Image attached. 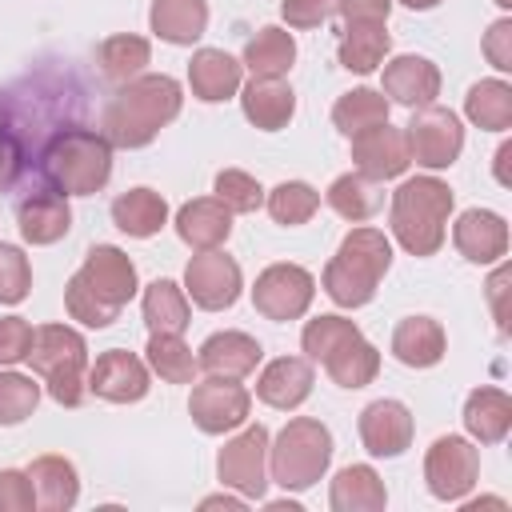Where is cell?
I'll return each instance as SVG.
<instances>
[{
    "instance_id": "obj_1",
    "label": "cell",
    "mask_w": 512,
    "mask_h": 512,
    "mask_svg": "<svg viewBox=\"0 0 512 512\" xmlns=\"http://www.w3.org/2000/svg\"><path fill=\"white\" fill-rule=\"evenodd\" d=\"M184 92L172 76L164 72H140L136 80L120 84L116 96L104 108L100 120V136L112 148H144L160 136L164 124H172L180 116Z\"/></svg>"
},
{
    "instance_id": "obj_2",
    "label": "cell",
    "mask_w": 512,
    "mask_h": 512,
    "mask_svg": "<svg viewBox=\"0 0 512 512\" xmlns=\"http://www.w3.org/2000/svg\"><path fill=\"white\" fill-rule=\"evenodd\" d=\"M392 268V240L380 228H352L336 256L324 264V292L336 308H364L376 296V284Z\"/></svg>"
},
{
    "instance_id": "obj_3",
    "label": "cell",
    "mask_w": 512,
    "mask_h": 512,
    "mask_svg": "<svg viewBox=\"0 0 512 512\" xmlns=\"http://www.w3.org/2000/svg\"><path fill=\"white\" fill-rule=\"evenodd\" d=\"M452 216V188L436 176H412L392 192L388 224L404 252L412 256H436L444 244V224Z\"/></svg>"
},
{
    "instance_id": "obj_4",
    "label": "cell",
    "mask_w": 512,
    "mask_h": 512,
    "mask_svg": "<svg viewBox=\"0 0 512 512\" xmlns=\"http://www.w3.org/2000/svg\"><path fill=\"white\" fill-rule=\"evenodd\" d=\"M40 172L64 196H92L112 176V144L92 128H64L44 144Z\"/></svg>"
},
{
    "instance_id": "obj_5",
    "label": "cell",
    "mask_w": 512,
    "mask_h": 512,
    "mask_svg": "<svg viewBox=\"0 0 512 512\" xmlns=\"http://www.w3.org/2000/svg\"><path fill=\"white\" fill-rule=\"evenodd\" d=\"M32 372L44 380L48 396L64 408H76L88 392V344L68 324H44L32 336V348L24 356Z\"/></svg>"
},
{
    "instance_id": "obj_6",
    "label": "cell",
    "mask_w": 512,
    "mask_h": 512,
    "mask_svg": "<svg viewBox=\"0 0 512 512\" xmlns=\"http://www.w3.org/2000/svg\"><path fill=\"white\" fill-rule=\"evenodd\" d=\"M332 464V432L328 424L312 416H296L280 428L276 440H268V480H276L284 492L312 488Z\"/></svg>"
},
{
    "instance_id": "obj_7",
    "label": "cell",
    "mask_w": 512,
    "mask_h": 512,
    "mask_svg": "<svg viewBox=\"0 0 512 512\" xmlns=\"http://www.w3.org/2000/svg\"><path fill=\"white\" fill-rule=\"evenodd\" d=\"M404 140H408V156L416 164L440 172V168L456 164V156L464 148V128L452 108L424 104V108H412V120L404 124Z\"/></svg>"
},
{
    "instance_id": "obj_8",
    "label": "cell",
    "mask_w": 512,
    "mask_h": 512,
    "mask_svg": "<svg viewBox=\"0 0 512 512\" xmlns=\"http://www.w3.org/2000/svg\"><path fill=\"white\" fill-rule=\"evenodd\" d=\"M268 428L264 424H248L240 436L224 440V448L216 452V476L224 488L240 492L244 500H260L268 488Z\"/></svg>"
},
{
    "instance_id": "obj_9",
    "label": "cell",
    "mask_w": 512,
    "mask_h": 512,
    "mask_svg": "<svg viewBox=\"0 0 512 512\" xmlns=\"http://www.w3.org/2000/svg\"><path fill=\"white\" fill-rule=\"evenodd\" d=\"M480 480V448L464 436H440L424 452V484L436 500H464Z\"/></svg>"
},
{
    "instance_id": "obj_10",
    "label": "cell",
    "mask_w": 512,
    "mask_h": 512,
    "mask_svg": "<svg viewBox=\"0 0 512 512\" xmlns=\"http://www.w3.org/2000/svg\"><path fill=\"white\" fill-rule=\"evenodd\" d=\"M316 296V280L300 264H268L252 284V304L264 320H300Z\"/></svg>"
},
{
    "instance_id": "obj_11",
    "label": "cell",
    "mask_w": 512,
    "mask_h": 512,
    "mask_svg": "<svg viewBox=\"0 0 512 512\" xmlns=\"http://www.w3.org/2000/svg\"><path fill=\"white\" fill-rule=\"evenodd\" d=\"M244 288V276H240V264L220 252V248H208V252H196L184 268V292L196 308L204 312H224L236 304Z\"/></svg>"
},
{
    "instance_id": "obj_12",
    "label": "cell",
    "mask_w": 512,
    "mask_h": 512,
    "mask_svg": "<svg viewBox=\"0 0 512 512\" xmlns=\"http://www.w3.org/2000/svg\"><path fill=\"white\" fill-rule=\"evenodd\" d=\"M252 412V392L228 376H208L192 388V400H188V416L200 432L208 436H224L232 428H240Z\"/></svg>"
},
{
    "instance_id": "obj_13",
    "label": "cell",
    "mask_w": 512,
    "mask_h": 512,
    "mask_svg": "<svg viewBox=\"0 0 512 512\" xmlns=\"http://www.w3.org/2000/svg\"><path fill=\"white\" fill-rule=\"evenodd\" d=\"M348 140H352V164L368 180H396L412 164L404 128H392L388 120L384 124H372V128H364V132H356Z\"/></svg>"
},
{
    "instance_id": "obj_14",
    "label": "cell",
    "mask_w": 512,
    "mask_h": 512,
    "mask_svg": "<svg viewBox=\"0 0 512 512\" xmlns=\"http://www.w3.org/2000/svg\"><path fill=\"white\" fill-rule=\"evenodd\" d=\"M148 364L124 348H108L88 364V392H96L108 404H136L148 396Z\"/></svg>"
},
{
    "instance_id": "obj_15",
    "label": "cell",
    "mask_w": 512,
    "mask_h": 512,
    "mask_svg": "<svg viewBox=\"0 0 512 512\" xmlns=\"http://www.w3.org/2000/svg\"><path fill=\"white\" fill-rule=\"evenodd\" d=\"M80 276L84 284L104 300L112 304L116 312L136 296V264L128 260V252H120L116 244H92L84 252V264H80Z\"/></svg>"
},
{
    "instance_id": "obj_16",
    "label": "cell",
    "mask_w": 512,
    "mask_h": 512,
    "mask_svg": "<svg viewBox=\"0 0 512 512\" xmlns=\"http://www.w3.org/2000/svg\"><path fill=\"white\" fill-rule=\"evenodd\" d=\"M412 412L400 400H372L360 412V444L368 448V456H404V448L412 444Z\"/></svg>"
},
{
    "instance_id": "obj_17",
    "label": "cell",
    "mask_w": 512,
    "mask_h": 512,
    "mask_svg": "<svg viewBox=\"0 0 512 512\" xmlns=\"http://www.w3.org/2000/svg\"><path fill=\"white\" fill-rule=\"evenodd\" d=\"M452 244L468 264H496L508 252V224L500 212L468 208L452 224Z\"/></svg>"
},
{
    "instance_id": "obj_18",
    "label": "cell",
    "mask_w": 512,
    "mask_h": 512,
    "mask_svg": "<svg viewBox=\"0 0 512 512\" xmlns=\"http://www.w3.org/2000/svg\"><path fill=\"white\" fill-rule=\"evenodd\" d=\"M312 384H316L312 360H304V356H276V360H268L264 372L256 376V396H260L268 408L292 412V408H300V404L312 396Z\"/></svg>"
},
{
    "instance_id": "obj_19",
    "label": "cell",
    "mask_w": 512,
    "mask_h": 512,
    "mask_svg": "<svg viewBox=\"0 0 512 512\" xmlns=\"http://www.w3.org/2000/svg\"><path fill=\"white\" fill-rule=\"evenodd\" d=\"M384 96L388 104L424 108L440 96V68L428 56H396L384 64Z\"/></svg>"
},
{
    "instance_id": "obj_20",
    "label": "cell",
    "mask_w": 512,
    "mask_h": 512,
    "mask_svg": "<svg viewBox=\"0 0 512 512\" xmlns=\"http://www.w3.org/2000/svg\"><path fill=\"white\" fill-rule=\"evenodd\" d=\"M16 224H20V236H24L28 244H36V248L64 240L68 228H72L68 196H64V192H48V188L24 196L20 208H16Z\"/></svg>"
},
{
    "instance_id": "obj_21",
    "label": "cell",
    "mask_w": 512,
    "mask_h": 512,
    "mask_svg": "<svg viewBox=\"0 0 512 512\" xmlns=\"http://www.w3.org/2000/svg\"><path fill=\"white\" fill-rule=\"evenodd\" d=\"M240 76H244V64L232 60L224 48H196L188 60V88L204 104H220V100L236 96Z\"/></svg>"
},
{
    "instance_id": "obj_22",
    "label": "cell",
    "mask_w": 512,
    "mask_h": 512,
    "mask_svg": "<svg viewBox=\"0 0 512 512\" xmlns=\"http://www.w3.org/2000/svg\"><path fill=\"white\" fill-rule=\"evenodd\" d=\"M264 348L248 336V332H236V328H224V332H212L204 344H200V368L208 376H228V380H240L248 372H256Z\"/></svg>"
},
{
    "instance_id": "obj_23",
    "label": "cell",
    "mask_w": 512,
    "mask_h": 512,
    "mask_svg": "<svg viewBox=\"0 0 512 512\" xmlns=\"http://www.w3.org/2000/svg\"><path fill=\"white\" fill-rule=\"evenodd\" d=\"M240 108H244V120L260 132H280L292 112H296V92L284 84V80H264V76H252L244 88H240Z\"/></svg>"
},
{
    "instance_id": "obj_24",
    "label": "cell",
    "mask_w": 512,
    "mask_h": 512,
    "mask_svg": "<svg viewBox=\"0 0 512 512\" xmlns=\"http://www.w3.org/2000/svg\"><path fill=\"white\" fill-rule=\"evenodd\" d=\"M448 352V336L432 316H404L392 328V356L404 368H432Z\"/></svg>"
},
{
    "instance_id": "obj_25",
    "label": "cell",
    "mask_w": 512,
    "mask_h": 512,
    "mask_svg": "<svg viewBox=\"0 0 512 512\" xmlns=\"http://www.w3.org/2000/svg\"><path fill=\"white\" fill-rule=\"evenodd\" d=\"M176 232L188 248L196 252H208V248H220L232 232V212L216 200V196H196L188 200L180 212H176Z\"/></svg>"
},
{
    "instance_id": "obj_26",
    "label": "cell",
    "mask_w": 512,
    "mask_h": 512,
    "mask_svg": "<svg viewBox=\"0 0 512 512\" xmlns=\"http://www.w3.org/2000/svg\"><path fill=\"white\" fill-rule=\"evenodd\" d=\"M28 480H32V492H36V508L44 512H68L80 496V476H76V464L64 460V456H36L28 464Z\"/></svg>"
},
{
    "instance_id": "obj_27",
    "label": "cell",
    "mask_w": 512,
    "mask_h": 512,
    "mask_svg": "<svg viewBox=\"0 0 512 512\" xmlns=\"http://www.w3.org/2000/svg\"><path fill=\"white\" fill-rule=\"evenodd\" d=\"M464 428L480 444H500L512 428V396L504 388H472L464 400Z\"/></svg>"
},
{
    "instance_id": "obj_28",
    "label": "cell",
    "mask_w": 512,
    "mask_h": 512,
    "mask_svg": "<svg viewBox=\"0 0 512 512\" xmlns=\"http://www.w3.org/2000/svg\"><path fill=\"white\" fill-rule=\"evenodd\" d=\"M328 504L336 512H380L388 504V492L372 464H348L336 472L328 488Z\"/></svg>"
},
{
    "instance_id": "obj_29",
    "label": "cell",
    "mask_w": 512,
    "mask_h": 512,
    "mask_svg": "<svg viewBox=\"0 0 512 512\" xmlns=\"http://www.w3.org/2000/svg\"><path fill=\"white\" fill-rule=\"evenodd\" d=\"M148 24L164 44H196L208 28V0H152Z\"/></svg>"
},
{
    "instance_id": "obj_30",
    "label": "cell",
    "mask_w": 512,
    "mask_h": 512,
    "mask_svg": "<svg viewBox=\"0 0 512 512\" xmlns=\"http://www.w3.org/2000/svg\"><path fill=\"white\" fill-rule=\"evenodd\" d=\"M112 224L136 240H148L168 224V204L152 188H128L112 200Z\"/></svg>"
},
{
    "instance_id": "obj_31",
    "label": "cell",
    "mask_w": 512,
    "mask_h": 512,
    "mask_svg": "<svg viewBox=\"0 0 512 512\" xmlns=\"http://www.w3.org/2000/svg\"><path fill=\"white\" fill-rule=\"evenodd\" d=\"M292 60H296V40H292V32L268 24V28H260V32L244 44V60H240V64H244L252 76L280 80V76H288Z\"/></svg>"
},
{
    "instance_id": "obj_32",
    "label": "cell",
    "mask_w": 512,
    "mask_h": 512,
    "mask_svg": "<svg viewBox=\"0 0 512 512\" xmlns=\"http://www.w3.org/2000/svg\"><path fill=\"white\" fill-rule=\"evenodd\" d=\"M144 324L148 332H172L180 336L188 324H192V308H188V292L176 284V280H152L144 288Z\"/></svg>"
},
{
    "instance_id": "obj_33",
    "label": "cell",
    "mask_w": 512,
    "mask_h": 512,
    "mask_svg": "<svg viewBox=\"0 0 512 512\" xmlns=\"http://www.w3.org/2000/svg\"><path fill=\"white\" fill-rule=\"evenodd\" d=\"M388 48H392V36H388L384 24H348L344 36H340L336 56H340V68H348L356 76H368L384 64Z\"/></svg>"
},
{
    "instance_id": "obj_34",
    "label": "cell",
    "mask_w": 512,
    "mask_h": 512,
    "mask_svg": "<svg viewBox=\"0 0 512 512\" xmlns=\"http://www.w3.org/2000/svg\"><path fill=\"white\" fill-rule=\"evenodd\" d=\"M324 200H328V208H332L336 216H344V220H352V224L376 216L380 204H384V196H380V180H368V176H360V172H344V176H336V180L328 184Z\"/></svg>"
},
{
    "instance_id": "obj_35",
    "label": "cell",
    "mask_w": 512,
    "mask_h": 512,
    "mask_svg": "<svg viewBox=\"0 0 512 512\" xmlns=\"http://www.w3.org/2000/svg\"><path fill=\"white\" fill-rule=\"evenodd\" d=\"M148 60H152V44H148L144 36H132V32L108 36V40L96 48V64H100L104 80H112V84L136 80Z\"/></svg>"
},
{
    "instance_id": "obj_36",
    "label": "cell",
    "mask_w": 512,
    "mask_h": 512,
    "mask_svg": "<svg viewBox=\"0 0 512 512\" xmlns=\"http://www.w3.org/2000/svg\"><path fill=\"white\" fill-rule=\"evenodd\" d=\"M324 372H328L332 384H340V388H364V384H372L376 372H380V352H376V344H368L364 336H352V340H344V344L324 360Z\"/></svg>"
},
{
    "instance_id": "obj_37",
    "label": "cell",
    "mask_w": 512,
    "mask_h": 512,
    "mask_svg": "<svg viewBox=\"0 0 512 512\" xmlns=\"http://www.w3.org/2000/svg\"><path fill=\"white\" fill-rule=\"evenodd\" d=\"M464 116L484 132H504L512 124V84L480 80L464 96Z\"/></svg>"
},
{
    "instance_id": "obj_38",
    "label": "cell",
    "mask_w": 512,
    "mask_h": 512,
    "mask_svg": "<svg viewBox=\"0 0 512 512\" xmlns=\"http://www.w3.org/2000/svg\"><path fill=\"white\" fill-rule=\"evenodd\" d=\"M388 112H392V104H388L384 92H376V88H352V92H344L332 104V124L344 136H356V132L372 128V124H384Z\"/></svg>"
},
{
    "instance_id": "obj_39",
    "label": "cell",
    "mask_w": 512,
    "mask_h": 512,
    "mask_svg": "<svg viewBox=\"0 0 512 512\" xmlns=\"http://www.w3.org/2000/svg\"><path fill=\"white\" fill-rule=\"evenodd\" d=\"M144 352H148V368L168 384H192L200 372V360L192 356V348L172 332H152Z\"/></svg>"
},
{
    "instance_id": "obj_40",
    "label": "cell",
    "mask_w": 512,
    "mask_h": 512,
    "mask_svg": "<svg viewBox=\"0 0 512 512\" xmlns=\"http://www.w3.org/2000/svg\"><path fill=\"white\" fill-rule=\"evenodd\" d=\"M264 204H268V216L276 224L296 228V224H308L312 220V212L320 208V192L312 184H304V180H284V184H276L264 196Z\"/></svg>"
},
{
    "instance_id": "obj_41",
    "label": "cell",
    "mask_w": 512,
    "mask_h": 512,
    "mask_svg": "<svg viewBox=\"0 0 512 512\" xmlns=\"http://www.w3.org/2000/svg\"><path fill=\"white\" fill-rule=\"evenodd\" d=\"M352 336H360V328H356L348 316H316V320H308L304 332H300L304 360L324 364V360H328L344 340H352Z\"/></svg>"
},
{
    "instance_id": "obj_42",
    "label": "cell",
    "mask_w": 512,
    "mask_h": 512,
    "mask_svg": "<svg viewBox=\"0 0 512 512\" xmlns=\"http://www.w3.org/2000/svg\"><path fill=\"white\" fill-rule=\"evenodd\" d=\"M40 404V384L24 372H0V424L12 428L28 420Z\"/></svg>"
},
{
    "instance_id": "obj_43",
    "label": "cell",
    "mask_w": 512,
    "mask_h": 512,
    "mask_svg": "<svg viewBox=\"0 0 512 512\" xmlns=\"http://www.w3.org/2000/svg\"><path fill=\"white\" fill-rule=\"evenodd\" d=\"M64 308H68V316L80 320L84 328H108V324L120 316L112 304H104V300L84 284L80 272H72L68 284H64Z\"/></svg>"
},
{
    "instance_id": "obj_44",
    "label": "cell",
    "mask_w": 512,
    "mask_h": 512,
    "mask_svg": "<svg viewBox=\"0 0 512 512\" xmlns=\"http://www.w3.org/2000/svg\"><path fill=\"white\" fill-rule=\"evenodd\" d=\"M212 192H216V200H220L232 216H236V212H256V208L264 204V188H260V180L248 176V172H240V168H224V172L216 176Z\"/></svg>"
},
{
    "instance_id": "obj_45",
    "label": "cell",
    "mask_w": 512,
    "mask_h": 512,
    "mask_svg": "<svg viewBox=\"0 0 512 512\" xmlns=\"http://www.w3.org/2000/svg\"><path fill=\"white\" fill-rule=\"evenodd\" d=\"M32 288V264L16 244H0V304H20Z\"/></svg>"
},
{
    "instance_id": "obj_46",
    "label": "cell",
    "mask_w": 512,
    "mask_h": 512,
    "mask_svg": "<svg viewBox=\"0 0 512 512\" xmlns=\"http://www.w3.org/2000/svg\"><path fill=\"white\" fill-rule=\"evenodd\" d=\"M32 508H36V492L28 472L0 468V512H32Z\"/></svg>"
},
{
    "instance_id": "obj_47",
    "label": "cell",
    "mask_w": 512,
    "mask_h": 512,
    "mask_svg": "<svg viewBox=\"0 0 512 512\" xmlns=\"http://www.w3.org/2000/svg\"><path fill=\"white\" fill-rule=\"evenodd\" d=\"M32 324L24 316H4L0 320V364H20L32 348Z\"/></svg>"
},
{
    "instance_id": "obj_48",
    "label": "cell",
    "mask_w": 512,
    "mask_h": 512,
    "mask_svg": "<svg viewBox=\"0 0 512 512\" xmlns=\"http://www.w3.org/2000/svg\"><path fill=\"white\" fill-rule=\"evenodd\" d=\"M280 12L288 28H320L336 12V0H280Z\"/></svg>"
},
{
    "instance_id": "obj_49",
    "label": "cell",
    "mask_w": 512,
    "mask_h": 512,
    "mask_svg": "<svg viewBox=\"0 0 512 512\" xmlns=\"http://www.w3.org/2000/svg\"><path fill=\"white\" fill-rule=\"evenodd\" d=\"M344 24H388L392 0H336Z\"/></svg>"
},
{
    "instance_id": "obj_50",
    "label": "cell",
    "mask_w": 512,
    "mask_h": 512,
    "mask_svg": "<svg viewBox=\"0 0 512 512\" xmlns=\"http://www.w3.org/2000/svg\"><path fill=\"white\" fill-rule=\"evenodd\" d=\"M484 56L492 60V68L508 72L512 68V20H496L484 36Z\"/></svg>"
},
{
    "instance_id": "obj_51",
    "label": "cell",
    "mask_w": 512,
    "mask_h": 512,
    "mask_svg": "<svg viewBox=\"0 0 512 512\" xmlns=\"http://www.w3.org/2000/svg\"><path fill=\"white\" fill-rule=\"evenodd\" d=\"M20 168H24V152H20L16 136L8 128H0V192H8L16 184Z\"/></svg>"
},
{
    "instance_id": "obj_52",
    "label": "cell",
    "mask_w": 512,
    "mask_h": 512,
    "mask_svg": "<svg viewBox=\"0 0 512 512\" xmlns=\"http://www.w3.org/2000/svg\"><path fill=\"white\" fill-rule=\"evenodd\" d=\"M508 160H512V144H500V152H496V180L500 184H512L508 180Z\"/></svg>"
},
{
    "instance_id": "obj_53",
    "label": "cell",
    "mask_w": 512,
    "mask_h": 512,
    "mask_svg": "<svg viewBox=\"0 0 512 512\" xmlns=\"http://www.w3.org/2000/svg\"><path fill=\"white\" fill-rule=\"evenodd\" d=\"M216 504H224V508H240V500H232V496H208V500H204V508H216Z\"/></svg>"
},
{
    "instance_id": "obj_54",
    "label": "cell",
    "mask_w": 512,
    "mask_h": 512,
    "mask_svg": "<svg viewBox=\"0 0 512 512\" xmlns=\"http://www.w3.org/2000/svg\"><path fill=\"white\" fill-rule=\"evenodd\" d=\"M404 8H412V12H428V8H436L440 0H400Z\"/></svg>"
},
{
    "instance_id": "obj_55",
    "label": "cell",
    "mask_w": 512,
    "mask_h": 512,
    "mask_svg": "<svg viewBox=\"0 0 512 512\" xmlns=\"http://www.w3.org/2000/svg\"><path fill=\"white\" fill-rule=\"evenodd\" d=\"M496 4H504V8H508V4H512V0H496Z\"/></svg>"
},
{
    "instance_id": "obj_56",
    "label": "cell",
    "mask_w": 512,
    "mask_h": 512,
    "mask_svg": "<svg viewBox=\"0 0 512 512\" xmlns=\"http://www.w3.org/2000/svg\"><path fill=\"white\" fill-rule=\"evenodd\" d=\"M0 120H4V104H0Z\"/></svg>"
}]
</instances>
